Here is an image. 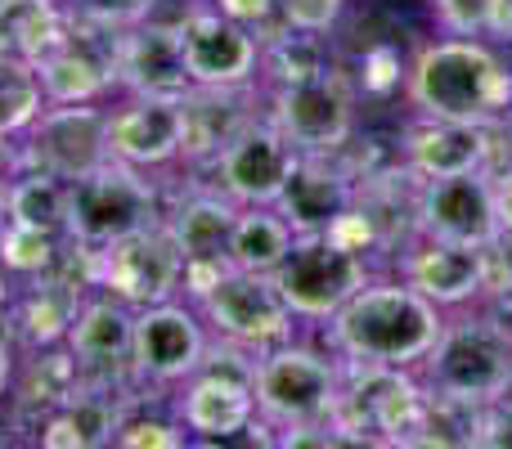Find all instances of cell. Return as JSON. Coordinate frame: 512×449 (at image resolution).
Masks as SVG:
<instances>
[{"mask_svg":"<svg viewBox=\"0 0 512 449\" xmlns=\"http://www.w3.org/2000/svg\"><path fill=\"white\" fill-rule=\"evenodd\" d=\"M414 229L450 243L490 247L504 229L495 216V189H490L486 171H459V176H432L418 180L414 194Z\"/></svg>","mask_w":512,"mask_h":449,"instance_id":"e0dca14e","label":"cell"},{"mask_svg":"<svg viewBox=\"0 0 512 449\" xmlns=\"http://www.w3.org/2000/svg\"><path fill=\"white\" fill-rule=\"evenodd\" d=\"M252 396L256 418L274 436L292 427H333V409L342 396V360L333 351L288 337L256 355Z\"/></svg>","mask_w":512,"mask_h":449,"instance_id":"277c9868","label":"cell"},{"mask_svg":"<svg viewBox=\"0 0 512 449\" xmlns=\"http://www.w3.org/2000/svg\"><path fill=\"white\" fill-rule=\"evenodd\" d=\"M180 274H185V252L171 238L167 221L144 225L99 247V288L113 292L131 310L180 297Z\"/></svg>","mask_w":512,"mask_h":449,"instance_id":"7c38bea8","label":"cell"},{"mask_svg":"<svg viewBox=\"0 0 512 449\" xmlns=\"http://www.w3.org/2000/svg\"><path fill=\"white\" fill-rule=\"evenodd\" d=\"M117 90L122 95H167L185 99L194 90L180 54L176 18H144L140 27L122 32V54H117Z\"/></svg>","mask_w":512,"mask_h":449,"instance_id":"d6986e66","label":"cell"},{"mask_svg":"<svg viewBox=\"0 0 512 449\" xmlns=\"http://www.w3.org/2000/svg\"><path fill=\"white\" fill-rule=\"evenodd\" d=\"M207 328L216 333V342L243 346V351L261 355L270 346L288 342L297 333L288 301L274 288V274H252V270H225V279L198 301Z\"/></svg>","mask_w":512,"mask_h":449,"instance_id":"30bf717a","label":"cell"},{"mask_svg":"<svg viewBox=\"0 0 512 449\" xmlns=\"http://www.w3.org/2000/svg\"><path fill=\"white\" fill-rule=\"evenodd\" d=\"M252 364H256L252 351L221 342V351L207 346L203 369L180 382L176 418L189 427V436L198 445H221V441L252 432V423H256Z\"/></svg>","mask_w":512,"mask_h":449,"instance_id":"52a82bcc","label":"cell"},{"mask_svg":"<svg viewBox=\"0 0 512 449\" xmlns=\"http://www.w3.org/2000/svg\"><path fill=\"white\" fill-rule=\"evenodd\" d=\"M9 221L63 234V225H68V180L36 167L14 171L9 176Z\"/></svg>","mask_w":512,"mask_h":449,"instance_id":"f1b7e54d","label":"cell"},{"mask_svg":"<svg viewBox=\"0 0 512 449\" xmlns=\"http://www.w3.org/2000/svg\"><path fill=\"white\" fill-rule=\"evenodd\" d=\"M63 238L68 234H50V229H36L23 221H5L0 225V265H5L14 279H41L59 265Z\"/></svg>","mask_w":512,"mask_h":449,"instance_id":"f546056e","label":"cell"},{"mask_svg":"<svg viewBox=\"0 0 512 449\" xmlns=\"http://www.w3.org/2000/svg\"><path fill=\"white\" fill-rule=\"evenodd\" d=\"M9 432H14V423H9V418H0V449L14 445V436H9Z\"/></svg>","mask_w":512,"mask_h":449,"instance_id":"7bdbcfd3","label":"cell"},{"mask_svg":"<svg viewBox=\"0 0 512 449\" xmlns=\"http://www.w3.org/2000/svg\"><path fill=\"white\" fill-rule=\"evenodd\" d=\"M14 378H18V342L9 328H0V400H9Z\"/></svg>","mask_w":512,"mask_h":449,"instance_id":"ab89813d","label":"cell"},{"mask_svg":"<svg viewBox=\"0 0 512 449\" xmlns=\"http://www.w3.org/2000/svg\"><path fill=\"white\" fill-rule=\"evenodd\" d=\"M373 279V261L328 234H297L292 252L274 270V288L288 301L297 324H328L364 283Z\"/></svg>","mask_w":512,"mask_h":449,"instance_id":"8992f818","label":"cell"},{"mask_svg":"<svg viewBox=\"0 0 512 449\" xmlns=\"http://www.w3.org/2000/svg\"><path fill=\"white\" fill-rule=\"evenodd\" d=\"M324 328L342 364L418 369L445 333V310L405 279H369Z\"/></svg>","mask_w":512,"mask_h":449,"instance_id":"6da1fadb","label":"cell"},{"mask_svg":"<svg viewBox=\"0 0 512 449\" xmlns=\"http://www.w3.org/2000/svg\"><path fill=\"white\" fill-rule=\"evenodd\" d=\"M9 221V176L0 171V225Z\"/></svg>","mask_w":512,"mask_h":449,"instance_id":"b9f144b4","label":"cell"},{"mask_svg":"<svg viewBox=\"0 0 512 449\" xmlns=\"http://www.w3.org/2000/svg\"><path fill=\"white\" fill-rule=\"evenodd\" d=\"M418 369L432 400L463 409L495 405L512 396V328L499 315L445 319V333Z\"/></svg>","mask_w":512,"mask_h":449,"instance_id":"3957f363","label":"cell"},{"mask_svg":"<svg viewBox=\"0 0 512 449\" xmlns=\"http://www.w3.org/2000/svg\"><path fill=\"white\" fill-rule=\"evenodd\" d=\"M81 297L86 292L68 288L59 274H41V279H18L14 297H9L5 315H9V333L23 351H36V346H59L72 328V315H77Z\"/></svg>","mask_w":512,"mask_h":449,"instance_id":"7402d4cb","label":"cell"},{"mask_svg":"<svg viewBox=\"0 0 512 449\" xmlns=\"http://www.w3.org/2000/svg\"><path fill=\"white\" fill-rule=\"evenodd\" d=\"M436 18L450 36H481V18H486V0H432Z\"/></svg>","mask_w":512,"mask_h":449,"instance_id":"8d00e7d4","label":"cell"},{"mask_svg":"<svg viewBox=\"0 0 512 449\" xmlns=\"http://www.w3.org/2000/svg\"><path fill=\"white\" fill-rule=\"evenodd\" d=\"M495 131L499 126L477 122H445V117H418L400 135L405 167L418 180L432 176H459V171H486L495 167Z\"/></svg>","mask_w":512,"mask_h":449,"instance_id":"ffe728a7","label":"cell"},{"mask_svg":"<svg viewBox=\"0 0 512 449\" xmlns=\"http://www.w3.org/2000/svg\"><path fill=\"white\" fill-rule=\"evenodd\" d=\"M360 198V176L333 158L319 153H301L297 171L288 176L283 194L274 198V212L283 216L297 234H324L346 207Z\"/></svg>","mask_w":512,"mask_h":449,"instance_id":"44dd1931","label":"cell"},{"mask_svg":"<svg viewBox=\"0 0 512 449\" xmlns=\"http://www.w3.org/2000/svg\"><path fill=\"white\" fill-rule=\"evenodd\" d=\"M333 68L328 59V45L319 32H292V27H279L261 41V72L256 77L270 81V90L292 86V81L319 77V72Z\"/></svg>","mask_w":512,"mask_h":449,"instance_id":"83f0119b","label":"cell"},{"mask_svg":"<svg viewBox=\"0 0 512 449\" xmlns=\"http://www.w3.org/2000/svg\"><path fill=\"white\" fill-rule=\"evenodd\" d=\"M490 189H495V216H499V229L512 234V167L495 171L490 167Z\"/></svg>","mask_w":512,"mask_h":449,"instance_id":"f35d334b","label":"cell"},{"mask_svg":"<svg viewBox=\"0 0 512 449\" xmlns=\"http://www.w3.org/2000/svg\"><path fill=\"white\" fill-rule=\"evenodd\" d=\"M297 243V229L283 221L274 207H239V221L230 234V265L252 274H274L283 265V256Z\"/></svg>","mask_w":512,"mask_h":449,"instance_id":"4316f807","label":"cell"},{"mask_svg":"<svg viewBox=\"0 0 512 449\" xmlns=\"http://www.w3.org/2000/svg\"><path fill=\"white\" fill-rule=\"evenodd\" d=\"M351 9V0H279V23L292 32H319L328 36L342 14Z\"/></svg>","mask_w":512,"mask_h":449,"instance_id":"e575fe53","label":"cell"},{"mask_svg":"<svg viewBox=\"0 0 512 449\" xmlns=\"http://www.w3.org/2000/svg\"><path fill=\"white\" fill-rule=\"evenodd\" d=\"M481 36L495 41V45H512V0H486Z\"/></svg>","mask_w":512,"mask_h":449,"instance_id":"74e56055","label":"cell"},{"mask_svg":"<svg viewBox=\"0 0 512 449\" xmlns=\"http://www.w3.org/2000/svg\"><path fill=\"white\" fill-rule=\"evenodd\" d=\"M270 122L301 153H319V158L337 153L342 158L355 135V90L346 72L328 68L319 77L270 90Z\"/></svg>","mask_w":512,"mask_h":449,"instance_id":"8fae6325","label":"cell"},{"mask_svg":"<svg viewBox=\"0 0 512 449\" xmlns=\"http://www.w3.org/2000/svg\"><path fill=\"white\" fill-rule=\"evenodd\" d=\"M405 77H409V68L400 63V50L396 45H369V50L360 54V90L364 95H373V99H387V95H396L400 86H405Z\"/></svg>","mask_w":512,"mask_h":449,"instance_id":"836d02e7","label":"cell"},{"mask_svg":"<svg viewBox=\"0 0 512 449\" xmlns=\"http://www.w3.org/2000/svg\"><path fill=\"white\" fill-rule=\"evenodd\" d=\"M72 14L63 0H0V59L41 63L54 45H63Z\"/></svg>","mask_w":512,"mask_h":449,"instance_id":"484cf974","label":"cell"},{"mask_svg":"<svg viewBox=\"0 0 512 449\" xmlns=\"http://www.w3.org/2000/svg\"><path fill=\"white\" fill-rule=\"evenodd\" d=\"M207 319L194 301H153L135 310L131 369L140 387H180L207 360Z\"/></svg>","mask_w":512,"mask_h":449,"instance_id":"9c48e42d","label":"cell"},{"mask_svg":"<svg viewBox=\"0 0 512 449\" xmlns=\"http://www.w3.org/2000/svg\"><path fill=\"white\" fill-rule=\"evenodd\" d=\"M301 149L270 122L252 117L230 144L212 158V185L239 207H274L288 176L297 171Z\"/></svg>","mask_w":512,"mask_h":449,"instance_id":"5bb4252c","label":"cell"},{"mask_svg":"<svg viewBox=\"0 0 512 449\" xmlns=\"http://www.w3.org/2000/svg\"><path fill=\"white\" fill-rule=\"evenodd\" d=\"M41 108H45V90L32 63L0 59V131L18 140L36 122Z\"/></svg>","mask_w":512,"mask_h":449,"instance_id":"4dcf8cb0","label":"cell"},{"mask_svg":"<svg viewBox=\"0 0 512 449\" xmlns=\"http://www.w3.org/2000/svg\"><path fill=\"white\" fill-rule=\"evenodd\" d=\"M108 158L140 171L185 162V104L167 95H122L108 108Z\"/></svg>","mask_w":512,"mask_h":449,"instance_id":"ac0fdd59","label":"cell"},{"mask_svg":"<svg viewBox=\"0 0 512 449\" xmlns=\"http://www.w3.org/2000/svg\"><path fill=\"white\" fill-rule=\"evenodd\" d=\"M68 351L77 355L81 378L90 387H117V391H144L131 369V346H135V310L117 301L113 292L95 288L81 297L77 315L68 328Z\"/></svg>","mask_w":512,"mask_h":449,"instance_id":"9a60e30c","label":"cell"},{"mask_svg":"<svg viewBox=\"0 0 512 449\" xmlns=\"http://www.w3.org/2000/svg\"><path fill=\"white\" fill-rule=\"evenodd\" d=\"M180 104H185V162H194V167H212L216 153L256 117V108H248L252 86H194Z\"/></svg>","mask_w":512,"mask_h":449,"instance_id":"603a6c76","label":"cell"},{"mask_svg":"<svg viewBox=\"0 0 512 449\" xmlns=\"http://www.w3.org/2000/svg\"><path fill=\"white\" fill-rule=\"evenodd\" d=\"M113 445L117 449H180V445H194V436H189V427L176 414L153 418V414H131L126 409V418L113 432Z\"/></svg>","mask_w":512,"mask_h":449,"instance_id":"1f68e13d","label":"cell"},{"mask_svg":"<svg viewBox=\"0 0 512 449\" xmlns=\"http://www.w3.org/2000/svg\"><path fill=\"white\" fill-rule=\"evenodd\" d=\"M14 162H18V140L0 131V171L9 176V171H14Z\"/></svg>","mask_w":512,"mask_h":449,"instance_id":"60d3db41","label":"cell"},{"mask_svg":"<svg viewBox=\"0 0 512 449\" xmlns=\"http://www.w3.org/2000/svg\"><path fill=\"white\" fill-rule=\"evenodd\" d=\"M108 162V108L104 99L90 104H45L36 122L18 135L14 171L36 167L50 176L77 180ZM9 171V176H14Z\"/></svg>","mask_w":512,"mask_h":449,"instance_id":"ba28073f","label":"cell"},{"mask_svg":"<svg viewBox=\"0 0 512 449\" xmlns=\"http://www.w3.org/2000/svg\"><path fill=\"white\" fill-rule=\"evenodd\" d=\"M72 18L81 23H99L113 27V32H126V27H140L144 18L162 14V0H63Z\"/></svg>","mask_w":512,"mask_h":449,"instance_id":"d6a6232c","label":"cell"},{"mask_svg":"<svg viewBox=\"0 0 512 449\" xmlns=\"http://www.w3.org/2000/svg\"><path fill=\"white\" fill-rule=\"evenodd\" d=\"M387 252H396V279L432 297L441 310H459L486 292V247L409 229V238H396Z\"/></svg>","mask_w":512,"mask_h":449,"instance_id":"2e32d148","label":"cell"},{"mask_svg":"<svg viewBox=\"0 0 512 449\" xmlns=\"http://www.w3.org/2000/svg\"><path fill=\"white\" fill-rule=\"evenodd\" d=\"M176 32L194 86L239 90L252 86L261 72V36L225 18L216 5H189L185 14H176Z\"/></svg>","mask_w":512,"mask_h":449,"instance_id":"4fadbf2b","label":"cell"},{"mask_svg":"<svg viewBox=\"0 0 512 449\" xmlns=\"http://www.w3.org/2000/svg\"><path fill=\"white\" fill-rule=\"evenodd\" d=\"M167 229L180 243V252L189 256H225L230 252V234L234 221H239V203L221 189H194V194H180L176 203L167 207ZM230 261V256H225Z\"/></svg>","mask_w":512,"mask_h":449,"instance_id":"cb8c5ba5","label":"cell"},{"mask_svg":"<svg viewBox=\"0 0 512 449\" xmlns=\"http://www.w3.org/2000/svg\"><path fill=\"white\" fill-rule=\"evenodd\" d=\"M216 9H221L225 18H234V23L252 27L256 36H270V23H279V0H212ZM283 27V23H279Z\"/></svg>","mask_w":512,"mask_h":449,"instance_id":"d590c367","label":"cell"},{"mask_svg":"<svg viewBox=\"0 0 512 449\" xmlns=\"http://www.w3.org/2000/svg\"><path fill=\"white\" fill-rule=\"evenodd\" d=\"M405 95L418 117L508 126L512 122V63L486 36H445L414 54Z\"/></svg>","mask_w":512,"mask_h":449,"instance_id":"7a4b0ae2","label":"cell"},{"mask_svg":"<svg viewBox=\"0 0 512 449\" xmlns=\"http://www.w3.org/2000/svg\"><path fill=\"white\" fill-rule=\"evenodd\" d=\"M162 216H167V203H162L153 171L108 158L104 167L68 180V225H63V234L86 247H104L144 225H158Z\"/></svg>","mask_w":512,"mask_h":449,"instance_id":"5b68a950","label":"cell"},{"mask_svg":"<svg viewBox=\"0 0 512 449\" xmlns=\"http://www.w3.org/2000/svg\"><path fill=\"white\" fill-rule=\"evenodd\" d=\"M81 387H86V378H81V364H77V355L68 351V342L36 346V351H27L23 360H18V378H14L9 400L41 418V414H50V409L68 405Z\"/></svg>","mask_w":512,"mask_h":449,"instance_id":"d4e9b609","label":"cell"}]
</instances>
